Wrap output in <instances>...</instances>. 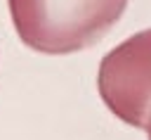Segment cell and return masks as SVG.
<instances>
[{"label":"cell","mask_w":151,"mask_h":140,"mask_svg":"<svg viewBox=\"0 0 151 140\" xmlns=\"http://www.w3.org/2000/svg\"><path fill=\"white\" fill-rule=\"evenodd\" d=\"M97 90L113 116L146 128L151 119V28L132 33L101 57Z\"/></svg>","instance_id":"cell-2"},{"label":"cell","mask_w":151,"mask_h":140,"mask_svg":"<svg viewBox=\"0 0 151 140\" xmlns=\"http://www.w3.org/2000/svg\"><path fill=\"white\" fill-rule=\"evenodd\" d=\"M144 131H146V135H149V140H151V119H149V123H146V128H144Z\"/></svg>","instance_id":"cell-3"},{"label":"cell","mask_w":151,"mask_h":140,"mask_svg":"<svg viewBox=\"0 0 151 140\" xmlns=\"http://www.w3.org/2000/svg\"><path fill=\"white\" fill-rule=\"evenodd\" d=\"M24 45L42 55H71L101 40L127 0H7Z\"/></svg>","instance_id":"cell-1"}]
</instances>
